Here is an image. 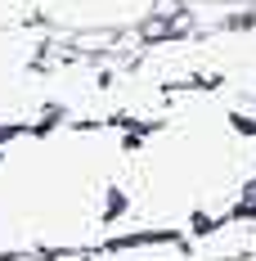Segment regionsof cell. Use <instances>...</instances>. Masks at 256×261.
I'll return each instance as SVG.
<instances>
[{"label":"cell","instance_id":"1","mask_svg":"<svg viewBox=\"0 0 256 261\" xmlns=\"http://www.w3.org/2000/svg\"><path fill=\"white\" fill-rule=\"evenodd\" d=\"M27 5L36 23L86 32V27H135L162 0H27Z\"/></svg>","mask_w":256,"mask_h":261},{"label":"cell","instance_id":"2","mask_svg":"<svg viewBox=\"0 0 256 261\" xmlns=\"http://www.w3.org/2000/svg\"><path fill=\"white\" fill-rule=\"evenodd\" d=\"M189 5H243V0H189Z\"/></svg>","mask_w":256,"mask_h":261}]
</instances>
